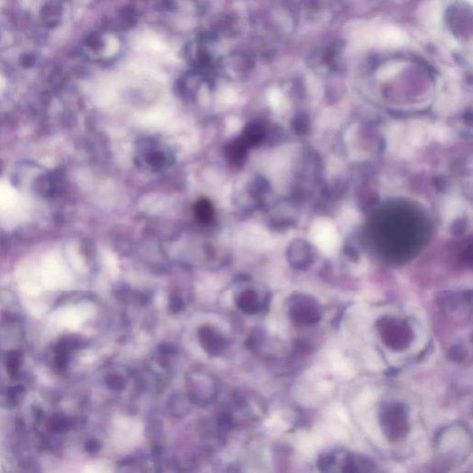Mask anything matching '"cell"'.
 <instances>
[{
  "label": "cell",
  "mask_w": 473,
  "mask_h": 473,
  "mask_svg": "<svg viewBox=\"0 0 473 473\" xmlns=\"http://www.w3.org/2000/svg\"><path fill=\"white\" fill-rule=\"evenodd\" d=\"M136 165L148 172H161L171 167L175 161L174 153L168 146L152 137H142L134 144Z\"/></svg>",
  "instance_id": "1"
},
{
  "label": "cell",
  "mask_w": 473,
  "mask_h": 473,
  "mask_svg": "<svg viewBox=\"0 0 473 473\" xmlns=\"http://www.w3.org/2000/svg\"><path fill=\"white\" fill-rule=\"evenodd\" d=\"M380 423L383 432L391 442L399 441L409 431V413L399 402H386L380 409Z\"/></svg>",
  "instance_id": "2"
},
{
  "label": "cell",
  "mask_w": 473,
  "mask_h": 473,
  "mask_svg": "<svg viewBox=\"0 0 473 473\" xmlns=\"http://www.w3.org/2000/svg\"><path fill=\"white\" fill-rule=\"evenodd\" d=\"M377 328L383 342L391 349H405L412 341V331L404 321L395 318H383L377 323Z\"/></svg>",
  "instance_id": "3"
},
{
  "label": "cell",
  "mask_w": 473,
  "mask_h": 473,
  "mask_svg": "<svg viewBox=\"0 0 473 473\" xmlns=\"http://www.w3.org/2000/svg\"><path fill=\"white\" fill-rule=\"evenodd\" d=\"M310 239L323 253L334 254L341 245V237L332 221L319 219L310 229Z\"/></svg>",
  "instance_id": "4"
},
{
  "label": "cell",
  "mask_w": 473,
  "mask_h": 473,
  "mask_svg": "<svg viewBox=\"0 0 473 473\" xmlns=\"http://www.w3.org/2000/svg\"><path fill=\"white\" fill-rule=\"evenodd\" d=\"M288 313L292 321L299 324H316L322 317L317 302L306 296L294 297L290 300Z\"/></svg>",
  "instance_id": "5"
},
{
  "label": "cell",
  "mask_w": 473,
  "mask_h": 473,
  "mask_svg": "<svg viewBox=\"0 0 473 473\" xmlns=\"http://www.w3.org/2000/svg\"><path fill=\"white\" fill-rule=\"evenodd\" d=\"M188 387L190 390L189 395L193 403L204 405L215 397L217 385L210 375L197 371L192 376L188 377Z\"/></svg>",
  "instance_id": "6"
},
{
  "label": "cell",
  "mask_w": 473,
  "mask_h": 473,
  "mask_svg": "<svg viewBox=\"0 0 473 473\" xmlns=\"http://www.w3.org/2000/svg\"><path fill=\"white\" fill-rule=\"evenodd\" d=\"M199 338L204 350L210 355L217 356L226 348L223 337L208 325H204L199 330Z\"/></svg>",
  "instance_id": "7"
},
{
  "label": "cell",
  "mask_w": 473,
  "mask_h": 473,
  "mask_svg": "<svg viewBox=\"0 0 473 473\" xmlns=\"http://www.w3.org/2000/svg\"><path fill=\"white\" fill-rule=\"evenodd\" d=\"M237 305L241 312L248 314L258 313L265 309V303L261 302L258 294L253 289L240 292L236 298Z\"/></svg>",
  "instance_id": "8"
},
{
  "label": "cell",
  "mask_w": 473,
  "mask_h": 473,
  "mask_svg": "<svg viewBox=\"0 0 473 473\" xmlns=\"http://www.w3.org/2000/svg\"><path fill=\"white\" fill-rule=\"evenodd\" d=\"M249 146L245 143L240 138H237L232 140L226 148V155L228 156L229 160L232 162L235 165H240L244 161L245 156Z\"/></svg>",
  "instance_id": "9"
},
{
  "label": "cell",
  "mask_w": 473,
  "mask_h": 473,
  "mask_svg": "<svg viewBox=\"0 0 473 473\" xmlns=\"http://www.w3.org/2000/svg\"><path fill=\"white\" fill-rule=\"evenodd\" d=\"M194 214L200 223L209 225L214 217V208L207 199H200L194 204Z\"/></svg>",
  "instance_id": "10"
},
{
  "label": "cell",
  "mask_w": 473,
  "mask_h": 473,
  "mask_svg": "<svg viewBox=\"0 0 473 473\" xmlns=\"http://www.w3.org/2000/svg\"><path fill=\"white\" fill-rule=\"evenodd\" d=\"M18 204L17 194L9 185L0 184V213L14 211Z\"/></svg>",
  "instance_id": "11"
},
{
  "label": "cell",
  "mask_w": 473,
  "mask_h": 473,
  "mask_svg": "<svg viewBox=\"0 0 473 473\" xmlns=\"http://www.w3.org/2000/svg\"><path fill=\"white\" fill-rule=\"evenodd\" d=\"M460 300L452 292L443 293L436 300L437 305L444 312H455L459 306Z\"/></svg>",
  "instance_id": "12"
},
{
  "label": "cell",
  "mask_w": 473,
  "mask_h": 473,
  "mask_svg": "<svg viewBox=\"0 0 473 473\" xmlns=\"http://www.w3.org/2000/svg\"><path fill=\"white\" fill-rule=\"evenodd\" d=\"M60 10L59 8L53 4H47L43 9V17L49 27L57 26L59 22Z\"/></svg>",
  "instance_id": "13"
},
{
  "label": "cell",
  "mask_w": 473,
  "mask_h": 473,
  "mask_svg": "<svg viewBox=\"0 0 473 473\" xmlns=\"http://www.w3.org/2000/svg\"><path fill=\"white\" fill-rule=\"evenodd\" d=\"M444 215L448 220L456 219L464 211L463 203L458 199H450L447 202L444 209Z\"/></svg>",
  "instance_id": "14"
},
{
  "label": "cell",
  "mask_w": 473,
  "mask_h": 473,
  "mask_svg": "<svg viewBox=\"0 0 473 473\" xmlns=\"http://www.w3.org/2000/svg\"><path fill=\"white\" fill-rule=\"evenodd\" d=\"M341 221H342V227L345 230L353 228L356 224V221L358 219L357 213L354 212V210H347L345 211L342 215H341Z\"/></svg>",
  "instance_id": "15"
},
{
  "label": "cell",
  "mask_w": 473,
  "mask_h": 473,
  "mask_svg": "<svg viewBox=\"0 0 473 473\" xmlns=\"http://www.w3.org/2000/svg\"><path fill=\"white\" fill-rule=\"evenodd\" d=\"M106 384L111 389L120 391L125 387L126 382L124 378L120 375H110L106 379Z\"/></svg>",
  "instance_id": "16"
},
{
  "label": "cell",
  "mask_w": 473,
  "mask_h": 473,
  "mask_svg": "<svg viewBox=\"0 0 473 473\" xmlns=\"http://www.w3.org/2000/svg\"><path fill=\"white\" fill-rule=\"evenodd\" d=\"M169 309L173 312H179L184 310L185 303L183 302L181 297L177 294H173L169 298Z\"/></svg>",
  "instance_id": "17"
},
{
  "label": "cell",
  "mask_w": 473,
  "mask_h": 473,
  "mask_svg": "<svg viewBox=\"0 0 473 473\" xmlns=\"http://www.w3.org/2000/svg\"><path fill=\"white\" fill-rule=\"evenodd\" d=\"M465 357V351L460 345H456L450 349V358L455 361H461Z\"/></svg>",
  "instance_id": "18"
},
{
  "label": "cell",
  "mask_w": 473,
  "mask_h": 473,
  "mask_svg": "<svg viewBox=\"0 0 473 473\" xmlns=\"http://www.w3.org/2000/svg\"><path fill=\"white\" fill-rule=\"evenodd\" d=\"M21 65H23L25 68H29L35 63V59L31 55H24L21 57Z\"/></svg>",
  "instance_id": "19"
}]
</instances>
